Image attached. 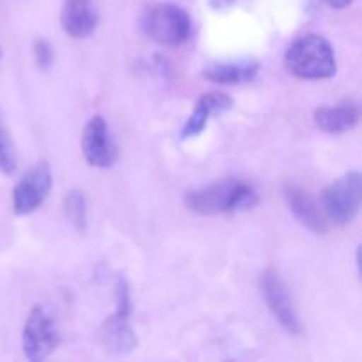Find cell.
<instances>
[{
	"mask_svg": "<svg viewBox=\"0 0 362 362\" xmlns=\"http://www.w3.org/2000/svg\"><path fill=\"white\" fill-rule=\"evenodd\" d=\"M191 18L175 4H156L141 16V30L163 46H179L191 34Z\"/></svg>",
	"mask_w": 362,
	"mask_h": 362,
	"instance_id": "cell-3",
	"label": "cell"
},
{
	"mask_svg": "<svg viewBox=\"0 0 362 362\" xmlns=\"http://www.w3.org/2000/svg\"><path fill=\"white\" fill-rule=\"evenodd\" d=\"M362 177L359 172H349L325 187L322 207L329 221L334 225H349L356 219L361 209Z\"/></svg>",
	"mask_w": 362,
	"mask_h": 362,
	"instance_id": "cell-4",
	"label": "cell"
},
{
	"mask_svg": "<svg viewBox=\"0 0 362 362\" xmlns=\"http://www.w3.org/2000/svg\"><path fill=\"white\" fill-rule=\"evenodd\" d=\"M313 119L315 124L325 133L341 134L359 124L361 112L356 103H341L336 106H320L315 110Z\"/></svg>",
	"mask_w": 362,
	"mask_h": 362,
	"instance_id": "cell-13",
	"label": "cell"
},
{
	"mask_svg": "<svg viewBox=\"0 0 362 362\" xmlns=\"http://www.w3.org/2000/svg\"><path fill=\"white\" fill-rule=\"evenodd\" d=\"M260 288L269 310L281 324V327L286 329L290 334H299L303 331V325H300L299 315H297L293 300L290 297L288 286L285 285L281 276L272 269H267L260 276Z\"/></svg>",
	"mask_w": 362,
	"mask_h": 362,
	"instance_id": "cell-6",
	"label": "cell"
},
{
	"mask_svg": "<svg viewBox=\"0 0 362 362\" xmlns=\"http://www.w3.org/2000/svg\"><path fill=\"white\" fill-rule=\"evenodd\" d=\"M283 193H285V200L288 204V209L292 211V214L296 216L300 225H304L308 230H311L315 233L327 232V221H325L324 214H322L320 207L315 202V198L306 189H303L300 186H296V184H286Z\"/></svg>",
	"mask_w": 362,
	"mask_h": 362,
	"instance_id": "cell-10",
	"label": "cell"
},
{
	"mask_svg": "<svg viewBox=\"0 0 362 362\" xmlns=\"http://www.w3.org/2000/svg\"><path fill=\"white\" fill-rule=\"evenodd\" d=\"M232 106L233 99L228 94H223V92H209V94H204L197 101L191 115L187 117L182 131H180V138L187 140V138L198 136L207 127V122L211 117L221 115V113L228 112Z\"/></svg>",
	"mask_w": 362,
	"mask_h": 362,
	"instance_id": "cell-9",
	"label": "cell"
},
{
	"mask_svg": "<svg viewBox=\"0 0 362 362\" xmlns=\"http://www.w3.org/2000/svg\"><path fill=\"white\" fill-rule=\"evenodd\" d=\"M53 186V175L48 163H37L32 166L14 186L13 211L18 216H27L41 207Z\"/></svg>",
	"mask_w": 362,
	"mask_h": 362,
	"instance_id": "cell-7",
	"label": "cell"
},
{
	"mask_svg": "<svg viewBox=\"0 0 362 362\" xmlns=\"http://www.w3.org/2000/svg\"><path fill=\"white\" fill-rule=\"evenodd\" d=\"M115 297H117V317L129 318L131 313V296L129 286H127L126 279H119L115 285Z\"/></svg>",
	"mask_w": 362,
	"mask_h": 362,
	"instance_id": "cell-17",
	"label": "cell"
},
{
	"mask_svg": "<svg viewBox=\"0 0 362 362\" xmlns=\"http://www.w3.org/2000/svg\"><path fill=\"white\" fill-rule=\"evenodd\" d=\"M103 338L110 350L119 354L131 352L138 345L136 334L129 325V318L117 317V315L106 320L103 327Z\"/></svg>",
	"mask_w": 362,
	"mask_h": 362,
	"instance_id": "cell-14",
	"label": "cell"
},
{
	"mask_svg": "<svg viewBox=\"0 0 362 362\" xmlns=\"http://www.w3.org/2000/svg\"><path fill=\"white\" fill-rule=\"evenodd\" d=\"M64 209H66V216L71 221V225L78 230V232H85L87 228V202L81 191H69L64 198Z\"/></svg>",
	"mask_w": 362,
	"mask_h": 362,
	"instance_id": "cell-16",
	"label": "cell"
},
{
	"mask_svg": "<svg viewBox=\"0 0 362 362\" xmlns=\"http://www.w3.org/2000/svg\"><path fill=\"white\" fill-rule=\"evenodd\" d=\"M285 66L297 78L325 80L336 74L334 49L324 35L306 34L286 49Z\"/></svg>",
	"mask_w": 362,
	"mask_h": 362,
	"instance_id": "cell-2",
	"label": "cell"
},
{
	"mask_svg": "<svg viewBox=\"0 0 362 362\" xmlns=\"http://www.w3.org/2000/svg\"><path fill=\"white\" fill-rule=\"evenodd\" d=\"M260 73V64L251 59L225 60V62H212L204 67L202 74L205 80L221 85H243L250 83Z\"/></svg>",
	"mask_w": 362,
	"mask_h": 362,
	"instance_id": "cell-12",
	"label": "cell"
},
{
	"mask_svg": "<svg viewBox=\"0 0 362 362\" xmlns=\"http://www.w3.org/2000/svg\"><path fill=\"white\" fill-rule=\"evenodd\" d=\"M329 7H334V9H345L349 7L354 0H324Z\"/></svg>",
	"mask_w": 362,
	"mask_h": 362,
	"instance_id": "cell-20",
	"label": "cell"
},
{
	"mask_svg": "<svg viewBox=\"0 0 362 362\" xmlns=\"http://www.w3.org/2000/svg\"><path fill=\"white\" fill-rule=\"evenodd\" d=\"M16 145H14L13 138H11L9 127H7L6 119H4L2 110H0V172L11 175L16 170Z\"/></svg>",
	"mask_w": 362,
	"mask_h": 362,
	"instance_id": "cell-15",
	"label": "cell"
},
{
	"mask_svg": "<svg viewBox=\"0 0 362 362\" xmlns=\"http://www.w3.org/2000/svg\"><path fill=\"white\" fill-rule=\"evenodd\" d=\"M237 2H240V0H211V6L214 9H226V7H232Z\"/></svg>",
	"mask_w": 362,
	"mask_h": 362,
	"instance_id": "cell-19",
	"label": "cell"
},
{
	"mask_svg": "<svg viewBox=\"0 0 362 362\" xmlns=\"http://www.w3.org/2000/svg\"><path fill=\"white\" fill-rule=\"evenodd\" d=\"M98 9L92 0H64L60 23L62 28L74 39L90 35L98 27Z\"/></svg>",
	"mask_w": 362,
	"mask_h": 362,
	"instance_id": "cell-11",
	"label": "cell"
},
{
	"mask_svg": "<svg viewBox=\"0 0 362 362\" xmlns=\"http://www.w3.org/2000/svg\"><path fill=\"white\" fill-rule=\"evenodd\" d=\"M0 59H2V48H0Z\"/></svg>",
	"mask_w": 362,
	"mask_h": 362,
	"instance_id": "cell-21",
	"label": "cell"
},
{
	"mask_svg": "<svg viewBox=\"0 0 362 362\" xmlns=\"http://www.w3.org/2000/svg\"><path fill=\"white\" fill-rule=\"evenodd\" d=\"M60 343V332L52 315L42 306H35L25 322L21 346L28 361H45Z\"/></svg>",
	"mask_w": 362,
	"mask_h": 362,
	"instance_id": "cell-5",
	"label": "cell"
},
{
	"mask_svg": "<svg viewBox=\"0 0 362 362\" xmlns=\"http://www.w3.org/2000/svg\"><path fill=\"white\" fill-rule=\"evenodd\" d=\"M189 211L202 216H216L225 212H244L258 204V194L247 184L226 179L200 189L189 191L184 198Z\"/></svg>",
	"mask_w": 362,
	"mask_h": 362,
	"instance_id": "cell-1",
	"label": "cell"
},
{
	"mask_svg": "<svg viewBox=\"0 0 362 362\" xmlns=\"http://www.w3.org/2000/svg\"><path fill=\"white\" fill-rule=\"evenodd\" d=\"M81 151L88 165L95 168H110L115 165L119 147L103 117L95 115L87 122L81 136Z\"/></svg>",
	"mask_w": 362,
	"mask_h": 362,
	"instance_id": "cell-8",
	"label": "cell"
},
{
	"mask_svg": "<svg viewBox=\"0 0 362 362\" xmlns=\"http://www.w3.org/2000/svg\"><path fill=\"white\" fill-rule=\"evenodd\" d=\"M35 49V62L39 64L41 69H48L53 64V48L46 39H37L34 45Z\"/></svg>",
	"mask_w": 362,
	"mask_h": 362,
	"instance_id": "cell-18",
	"label": "cell"
}]
</instances>
